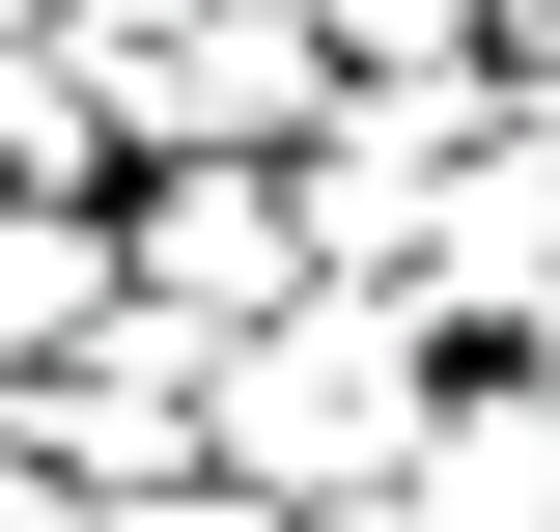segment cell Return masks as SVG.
I'll return each mask as SVG.
<instances>
[{
	"label": "cell",
	"mask_w": 560,
	"mask_h": 532,
	"mask_svg": "<svg viewBox=\"0 0 560 532\" xmlns=\"http://www.w3.org/2000/svg\"><path fill=\"white\" fill-rule=\"evenodd\" d=\"M140 280H168V309H280V197H224V169H197V197H168V224H140Z\"/></svg>",
	"instance_id": "3957f363"
},
{
	"label": "cell",
	"mask_w": 560,
	"mask_h": 532,
	"mask_svg": "<svg viewBox=\"0 0 560 532\" xmlns=\"http://www.w3.org/2000/svg\"><path fill=\"white\" fill-rule=\"evenodd\" d=\"M533 505H560V393H477V420H420V476L337 505V532H533Z\"/></svg>",
	"instance_id": "7a4b0ae2"
},
{
	"label": "cell",
	"mask_w": 560,
	"mask_h": 532,
	"mask_svg": "<svg viewBox=\"0 0 560 532\" xmlns=\"http://www.w3.org/2000/svg\"><path fill=\"white\" fill-rule=\"evenodd\" d=\"M224 449H253L280 505H393V476H420V336H393V309H308V336H253Z\"/></svg>",
	"instance_id": "6da1fadb"
},
{
	"label": "cell",
	"mask_w": 560,
	"mask_h": 532,
	"mask_svg": "<svg viewBox=\"0 0 560 532\" xmlns=\"http://www.w3.org/2000/svg\"><path fill=\"white\" fill-rule=\"evenodd\" d=\"M113 532H253V505H113Z\"/></svg>",
	"instance_id": "5b68a950"
},
{
	"label": "cell",
	"mask_w": 560,
	"mask_h": 532,
	"mask_svg": "<svg viewBox=\"0 0 560 532\" xmlns=\"http://www.w3.org/2000/svg\"><path fill=\"white\" fill-rule=\"evenodd\" d=\"M84 309H113V253H84L57 197H0V365H28V336H84Z\"/></svg>",
	"instance_id": "277c9868"
}]
</instances>
